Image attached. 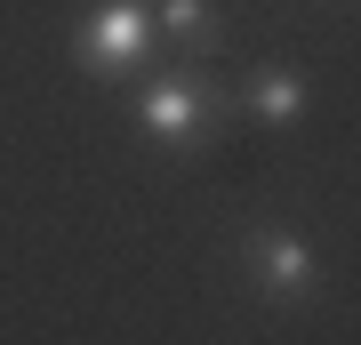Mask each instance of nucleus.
I'll list each match as a JSON object with an SVG mask.
<instances>
[{"label": "nucleus", "mask_w": 361, "mask_h": 345, "mask_svg": "<svg viewBox=\"0 0 361 345\" xmlns=\"http://www.w3.org/2000/svg\"><path fill=\"white\" fill-rule=\"evenodd\" d=\"M225 89L209 73H193V64H169V73H153L137 89V128L161 145V153H209L225 128Z\"/></svg>", "instance_id": "f257e3e1"}, {"label": "nucleus", "mask_w": 361, "mask_h": 345, "mask_svg": "<svg viewBox=\"0 0 361 345\" xmlns=\"http://www.w3.org/2000/svg\"><path fill=\"white\" fill-rule=\"evenodd\" d=\"M153 49H161L153 16H145L137 0H97V8H80V25H73V64L89 80H137Z\"/></svg>", "instance_id": "f03ea898"}, {"label": "nucleus", "mask_w": 361, "mask_h": 345, "mask_svg": "<svg viewBox=\"0 0 361 345\" xmlns=\"http://www.w3.org/2000/svg\"><path fill=\"white\" fill-rule=\"evenodd\" d=\"M241 265H249V289L265 305H313L322 297V249L305 233H249Z\"/></svg>", "instance_id": "7ed1b4c3"}, {"label": "nucleus", "mask_w": 361, "mask_h": 345, "mask_svg": "<svg viewBox=\"0 0 361 345\" xmlns=\"http://www.w3.org/2000/svg\"><path fill=\"white\" fill-rule=\"evenodd\" d=\"M249 104V113H257L265 128H297L313 113V89H305V73H289V64H257V73L241 80V89H233Z\"/></svg>", "instance_id": "20e7f679"}, {"label": "nucleus", "mask_w": 361, "mask_h": 345, "mask_svg": "<svg viewBox=\"0 0 361 345\" xmlns=\"http://www.w3.org/2000/svg\"><path fill=\"white\" fill-rule=\"evenodd\" d=\"M153 40H169V49H185V56H209L217 49V8L209 0H153Z\"/></svg>", "instance_id": "39448f33"}, {"label": "nucleus", "mask_w": 361, "mask_h": 345, "mask_svg": "<svg viewBox=\"0 0 361 345\" xmlns=\"http://www.w3.org/2000/svg\"><path fill=\"white\" fill-rule=\"evenodd\" d=\"M137 8H153V0H137Z\"/></svg>", "instance_id": "423d86ee"}]
</instances>
